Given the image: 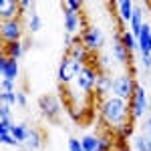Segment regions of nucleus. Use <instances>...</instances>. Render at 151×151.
Segmentation results:
<instances>
[{
	"label": "nucleus",
	"mask_w": 151,
	"mask_h": 151,
	"mask_svg": "<svg viewBox=\"0 0 151 151\" xmlns=\"http://www.w3.org/2000/svg\"><path fill=\"white\" fill-rule=\"evenodd\" d=\"M113 83H115V77H111V73H101L99 75V81H97V87H95L97 97L107 99L109 93L113 95Z\"/></svg>",
	"instance_id": "obj_13"
},
{
	"label": "nucleus",
	"mask_w": 151,
	"mask_h": 151,
	"mask_svg": "<svg viewBox=\"0 0 151 151\" xmlns=\"http://www.w3.org/2000/svg\"><path fill=\"white\" fill-rule=\"evenodd\" d=\"M8 93H16V87H14V81H8V79H2V81H0V95H8Z\"/></svg>",
	"instance_id": "obj_27"
},
{
	"label": "nucleus",
	"mask_w": 151,
	"mask_h": 151,
	"mask_svg": "<svg viewBox=\"0 0 151 151\" xmlns=\"http://www.w3.org/2000/svg\"><path fill=\"white\" fill-rule=\"evenodd\" d=\"M143 6L141 4H135V10H133V18H131V22H129V30L133 32L135 36L141 35V28H143V24H145V20H143Z\"/></svg>",
	"instance_id": "obj_17"
},
{
	"label": "nucleus",
	"mask_w": 151,
	"mask_h": 151,
	"mask_svg": "<svg viewBox=\"0 0 151 151\" xmlns=\"http://www.w3.org/2000/svg\"><path fill=\"white\" fill-rule=\"evenodd\" d=\"M147 6H149V10H151V2H149V4H147ZM149 14H151V12H149ZM149 22H151V20H149Z\"/></svg>",
	"instance_id": "obj_35"
},
{
	"label": "nucleus",
	"mask_w": 151,
	"mask_h": 151,
	"mask_svg": "<svg viewBox=\"0 0 151 151\" xmlns=\"http://www.w3.org/2000/svg\"><path fill=\"white\" fill-rule=\"evenodd\" d=\"M22 35H24V24H22L20 18L0 22V36H2V42H4V45L20 42V40H22Z\"/></svg>",
	"instance_id": "obj_5"
},
{
	"label": "nucleus",
	"mask_w": 151,
	"mask_h": 151,
	"mask_svg": "<svg viewBox=\"0 0 151 151\" xmlns=\"http://www.w3.org/2000/svg\"><path fill=\"white\" fill-rule=\"evenodd\" d=\"M67 55H69L70 58H75L77 63H81V65H93V63H91L93 52H91V50L81 42V38H79V40H77L70 48H67Z\"/></svg>",
	"instance_id": "obj_12"
},
{
	"label": "nucleus",
	"mask_w": 151,
	"mask_h": 151,
	"mask_svg": "<svg viewBox=\"0 0 151 151\" xmlns=\"http://www.w3.org/2000/svg\"><path fill=\"white\" fill-rule=\"evenodd\" d=\"M129 109H131V117H133V121H137L141 117L147 113V109H149V99H147V91L137 85V89H135V93L131 97V101H129Z\"/></svg>",
	"instance_id": "obj_6"
},
{
	"label": "nucleus",
	"mask_w": 151,
	"mask_h": 151,
	"mask_svg": "<svg viewBox=\"0 0 151 151\" xmlns=\"http://www.w3.org/2000/svg\"><path fill=\"white\" fill-rule=\"evenodd\" d=\"M133 151H151L149 135H143V133L133 135Z\"/></svg>",
	"instance_id": "obj_22"
},
{
	"label": "nucleus",
	"mask_w": 151,
	"mask_h": 151,
	"mask_svg": "<svg viewBox=\"0 0 151 151\" xmlns=\"http://www.w3.org/2000/svg\"><path fill=\"white\" fill-rule=\"evenodd\" d=\"M0 103L8 105V107L18 105V91H16V93H8V95H0Z\"/></svg>",
	"instance_id": "obj_28"
},
{
	"label": "nucleus",
	"mask_w": 151,
	"mask_h": 151,
	"mask_svg": "<svg viewBox=\"0 0 151 151\" xmlns=\"http://www.w3.org/2000/svg\"><path fill=\"white\" fill-rule=\"evenodd\" d=\"M99 113H101L103 123H107L113 131H119V129H123L133 123L129 103L123 101V99H119V97H115V95H109L107 99L101 101Z\"/></svg>",
	"instance_id": "obj_1"
},
{
	"label": "nucleus",
	"mask_w": 151,
	"mask_h": 151,
	"mask_svg": "<svg viewBox=\"0 0 151 151\" xmlns=\"http://www.w3.org/2000/svg\"><path fill=\"white\" fill-rule=\"evenodd\" d=\"M42 147V133L36 127H30L28 131V137H26V143H24V149L28 151H38Z\"/></svg>",
	"instance_id": "obj_18"
},
{
	"label": "nucleus",
	"mask_w": 151,
	"mask_h": 151,
	"mask_svg": "<svg viewBox=\"0 0 151 151\" xmlns=\"http://www.w3.org/2000/svg\"><path fill=\"white\" fill-rule=\"evenodd\" d=\"M111 55H113L117 65H121V67H131V52H129L127 48L123 47V42H121V30H115V32H113Z\"/></svg>",
	"instance_id": "obj_9"
},
{
	"label": "nucleus",
	"mask_w": 151,
	"mask_h": 151,
	"mask_svg": "<svg viewBox=\"0 0 151 151\" xmlns=\"http://www.w3.org/2000/svg\"><path fill=\"white\" fill-rule=\"evenodd\" d=\"M99 69H97V65H85V69L81 70V75L77 77V81H75V85H77V89L81 91V93L89 95L95 91V87H97V81H99Z\"/></svg>",
	"instance_id": "obj_4"
},
{
	"label": "nucleus",
	"mask_w": 151,
	"mask_h": 151,
	"mask_svg": "<svg viewBox=\"0 0 151 151\" xmlns=\"http://www.w3.org/2000/svg\"><path fill=\"white\" fill-rule=\"evenodd\" d=\"M81 141H83V149L85 151H101L99 135H85Z\"/></svg>",
	"instance_id": "obj_26"
},
{
	"label": "nucleus",
	"mask_w": 151,
	"mask_h": 151,
	"mask_svg": "<svg viewBox=\"0 0 151 151\" xmlns=\"http://www.w3.org/2000/svg\"><path fill=\"white\" fill-rule=\"evenodd\" d=\"M147 131H149V139H151V115H149V121H147Z\"/></svg>",
	"instance_id": "obj_34"
},
{
	"label": "nucleus",
	"mask_w": 151,
	"mask_h": 151,
	"mask_svg": "<svg viewBox=\"0 0 151 151\" xmlns=\"http://www.w3.org/2000/svg\"><path fill=\"white\" fill-rule=\"evenodd\" d=\"M79 38H81V42L89 48L91 52L101 50L103 45H105V35H103V30H101L99 26H87V28L81 32Z\"/></svg>",
	"instance_id": "obj_7"
},
{
	"label": "nucleus",
	"mask_w": 151,
	"mask_h": 151,
	"mask_svg": "<svg viewBox=\"0 0 151 151\" xmlns=\"http://www.w3.org/2000/svg\"><path fill=\"white\" fill-rule=\"evenodd\" d=\"M85 18H83V12H73L65 8V30L67 35L73 36H81V32L85 30Z\"/></svg>",
	"instance_id": "obj_10"
},
{
	"label": "nucleus",
	"mask_w": 151,
	"mask_h": 151,
	"mask_svg": "<svg viewBox=\"0 0 151 151\" xmlns=\"http://www.w3.org/2000/svg\"><path fill=\"white\" fill-rule=\"evenodd\" d=\"M137 42H139V55H151V22L143 24Z\"/></svg>",
	"instance_id": "obj_16"
},
{
	"label": "nucleus",
	"mask_w": 151,
	"mask_h": 151,
	"mask_svg": "<svg viewBox=\"0 0 151 151\" xmlns=\"http://www.w3.org/2000/svg\"><path fill=\"white\" fill-rule=\"evenodd\" d=\"M121 42H123V47L127 48L129 52H135V50H139L137 36L133 35L131 30H125V28H121Z\"/></svg>",
	"instance_id": "obj_21"
},
{
	"label": "nucleus",
	"mask_w": 151,
	"mask_h": 151,
	"mask_svg": "<svg viewBox=\"0 0 151 151\" xmlns=\"http://www.w3.org/2000/svg\"><path fill=\"white\" fill-rule=\"evenodd\" d=\"M99 141H101V151H113L117 147V137L115 133H103V135H99Z\"/></svg>",
	"instance_id": "obj_23"
},
{
	"label": "nucleus",
	"mask_w": 151,
	"mask_h": 151,
	"mask_svg": "<svg viewBox=\"0 0 151 151\" xmlns=\"http://www.w3.org/2000/svg\"><path fill=\"white\" fill-rule=\"evenodd\" d=\"M35 6L30 8V12H28V20H26V26H28V32H30V35H36V32L42 28V18H40V14L36 12Z\"/></svg>",
	"instance_id": "obj_20"
},
{
	"label": "nucleus",
	"mask_w": 151,
	"mask_h": 151,
	"mask_svg": "<svg viewBox=\"0 0 151 151\" xmlns=\"http://www.w3.org/2000/svg\"><path fill=\"white\" fill-rule=\"evenodd\" d=\"M113 151H133V149H131V147H127L123 141H117V147H115Z\"/></svg>",
	"instance_id": "obj_33"
},
{
	"label": "nucleus",
	"mask_w": 151,
	"mask_h": 151,
	"mask_svg": "<svg viewBox=\"0 0 151 151\" xmlns=\"http://www.w3.org/2000/svg\"><path fill=\"white\" fill-rule=\"evenodd\" d=\"M137 89V83L133 79V73L131 70H125V73H119L115 75V83H113V95L123 99V101H131V97Z\"/></svg>",
	"instance_id": "obj_3"
},
{
	"label": "nucleus",
	"mask_w": 151,
	"mask_h": 151,
	"mask_svg": "<svg viewBox=\"0 0 151 151\" xmlns=\"http://www.w3.org/2000/svg\"><path fill=\"white\" fill-rule=\"evenodd\" d=\"M141 57V67L145 70H151V55H139Z\"/></svg>",
	"instance_id": "obj_31"
},
{
	"label": "nucleus",
	"mask_w": 151,
	"mask_h": 151,
	"mask_svg": "<svg viewBox=\"0 0 151 151\" xmlns=\"http://www.w3.org/2000/svg\"><path fill=\"white\" fill-rule=\"evenodd\" d=\"M18 75H20L18 60L8 58L6 55H0V77L2 79H8V81H16Z\"/></svg>",
	"instance_id": "obj_11"
},
{
	"label": "nucleus",
	"mask_w": 151,
	"mask_h": 151,
	"mask_svg": "<svg viewBox=\"0 0 151 151\" xmlns=\"http://www.w3.org/2000/svg\"><path fill=\"white\" fill-rule=\"evenodd\" d=\"M28 105V99H26V93L18 91V107H26Z\"/></svg>",
	"instance_id": "obj_32"
},
{
	"label": "nucleus",
	"mask_w": 151,
	"mask_h": 151,
	"mask_svg": "<svg viewBox=\"0 0 151 151\" xmlns=\"http://www.w3.org/2000/svg\"><path fill=\"white\" fill-rule=\"evenodd\" d=\"M67 147H69V151H85V149H83V141L77 139V137H69Z\"/></svg>",
	"instance_id": "obj_30"
},
{
	"label": "nucleus",
	"mask_w": 151,
	"mask_h": 151,
	"mask_svg": "<svg viewBox=\"0 0 151 151\" xmlns=\"http://www.w3.org/2000/svg\"><path fill=\"white\" fill-rule=\"evenodd\" d=\"M28 131H30V127H28L26 123H14V125H12V133H14V137L18 139V143H20V145H24V143H26Z\"/></svg>",
	"instance_id": "obj_24"
},
{
	"label": "nucleus",
	"mask_w": 151,
	"mask_h": 151,
	"mask_svg": "<svg viewBox=\"0 0 151 151\" xmlns=\"http://www.w3.org/2000/svg\"><path fill=\"white\" fill-rule=\"evenodd\" d=\"M83 69H85V65L77 63V60H75V58H70L69 55H65V57L60 58L58 69H57V79H58V83H60L63 87H69L70 83L77 81V77L81 75Z\"/></svg>",
	"instance_id": "obj_2"
},
{
	"label": "nucleus",
	"mask_w": 151,
	"mask_h": 151,
	"mask_svg": "<svg viewBox=\"0 0 151 151\" xmlns=\"http://www.w3.org/2000/svg\"><path fill=\"white\" fill-rule=\"evenodd\" d=\"M63 8L73 10V12H81L83 10V2H81V0H67V2L63 4Z\"/></svg>",
	"instance_id": "obj_29"
},
{
	"label": "nucleus",
	"mask_w": 151,
	"mask_h": 151,
	"mask_svg": "<svg viewBox=\"0 0 151 151\" xmlns=\"http://www.w3.org/2000/svg\"><path fill=\"white\" fill-rule=\"evenodd\" d=\"M24 50H26V47H24L22 40H20V42H10V45H4V48H2V55H6L8 58L18 60V58L24 55Z\"/></svg>",
	"instance_id": "obj_19"
},
{
	"label": "nucleus",
	"mask_w": 151,
	"mask_h": 151,
	"mask_svg": "<svg viewBox=\"0 0 151 151\" xmlns=\"http://www.w3.org/2000/svg\"><path fill=\"white\" fill-rule=\"evenodd\" d=\"M38 109H40V115L45 119H48V121H57L60 117V101L55 95L38 97Z\"/></svg>",
	"instance_id": "obj_8"
},
{
	"label": "nucleus",
	"mask_w": 151,
	"mask_h": 151,
	"mask_svg": "<svg viewBox=\"0 0 151 151\" xmlns=\"http://www.w3.org/2000/svg\"><path fill=\"white\" fill-rule=\"evenodd\" d=\"M0 16H2V22H4V20L20 18L18 0H2V2H0Z\"/></svg>",
	"instance_id": "obj_15"
},
{
	"label": "nucleus",
	"mask_w": 151,
	"mask_h": 151,
	"mask_svg": "<svg viewBox=\"0 0 151 151\" xmlns=\"http://www.w3.org/2000/svg\"><path fill=\"white\" fill-rule=\"evenodd\" d=\"M115 10H117V18H119V22L125 24V22H131V18H133V10H135V2H131V0H119L115 2Z\"/></svg>",
	"instance_id": "obj_14"
},
{
	"label": "nucleus",
	"mask_w": 151,
	"mask_h": 151,
	"mask_svg": "<svg viewBox=\"0 0 151 151\" xmlns=\"http://www.w3.org/2000/svg\"><path fill=\"white\" fill-rule=\"evenodd\" d=\"M0 141H2L4 147H20V143L14 137L12 129H0Z\"/></svg>",
	"instance_id": "obj_25"
}]
</instances>
